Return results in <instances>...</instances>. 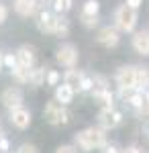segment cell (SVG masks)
Wrapping results in <instances>:
<instances>
[{
  "mask_svg": "<svg viewBox=\"0 0 149 153\" xmlns=\"http://www.w3.org/2000/svg\"><path fill=\"white\" fill-rule=\"evenodd\" d=\"M76 141H78V145H80L84 151H90V149H94V147H102L104 145V131L90 127V129L78 133Z\"/></svg>",
  "mask_w": 149,
  "mask_h": 153,
  "instance_id": "6da1fadb",
  "label": "cell"
},
{
  "mask_svg": "<svg viewBox=\"0 0 149 153\" xmlns=\"http://www.w3.org/2000/svg\"><path fill=\"white\" fill-rule=\"evenodd\" d=\"M43 117L49 125H68L69 120V112L66 110V104H61L59 100H53L45 106Z\"/></svg>",
  "mask_w": 149,
  "mask_h": 153,
  "instance_id": "7a4b0ae2",
  "label": "cell"
},
{
  "mask_svg": "<svg viewBox=\"0 0 149 153\" xmlns=\"http://www.w3.org/2000/svg\"><path fill=\"white\" fill-rule=\"evenodd\" d=\"M135 10H137V8H133V6H129V4L118 6L115 19H116V27H118L121 31L131 33V31L135 29V23H137V12Z\"/></svg>",
  "mask_w": 149,
  "mask_h": 153,
  "instance_id": "3957f363",
  "label": "cell"
},
{
  "mask_svg": "<svg viewBox=\"0 0 149 153\" xmlns=\"http://www.w3.org/2000/svg\"><path fill=\"white\" fill-rule=\"evenodd\" d=\"M116 84L121 88H137V68L125 65L116 71Z\"/></svg>",
  "mask_w": 149,
  "mask_h": 153,
  "instance_id": "277c9868",
  "label": "cell"
},
{
  "mask_svg": "<svg viewBox=\"0 0 149 153\" xmlns=\"http://www.w3.org/2000/svg\"><path fill=\"white\" fill-rule=\"evenodd\" d=\"M57 61L61 65H66V68H74L76 65V61H78V49L74 47V45H61L57 49Z\"/></svg>",
  "mask_w": 149,
  "mask_h": 153,
  "instance_id": "5b68a950",
  "label": "cell"
},
{
  "mask_svg": "<svg viewBox=\"0 0 149 153\" xmlns=\"http://www.w3.org/2000/svg\"><path fill=\"white\" fill-rule=\"evenodd\" d=\"M98 120H100V127L102 129H115L116 125L121 123V112L115 110L112 106L110 108H102L100 114H98Z\"/></svg>",
  "mask_w": 149,
  "mask_h": 153,
  "instance_id": "8992f818",
  "label": "cell"
},
{
  "mask_svg": "<svg viewBox=\"0 0 149 153\" xmlns=\"http://www.w3.org/2000/svg\"><path fill=\"white\" fill-rule=\"evenodd\" d=\"M10 120L16 129H27L31 125V112L23 106H16V108L10 110Z\"/></svg>",
  "mask_w": 149,
  "mask_h": 153,
  "instance_id": "52a82bcc",
  "label": "cell"
},
{
  "mask_svg": "<svg viewBox=\"0 0 149 153\" xmlns=\"http://www.w3.org/2000/svg\"><path fill=\"white\" fill-rule=\"evenodd\" d=\"M98 8H100V4H98L96 0H88V2L84 4V8H82V21H84L86 27H94V25H96Z\"/></svg>",
  "mask_w": 149,
  "mask_h": 153,
  "instance_id": "ba28073f",
  "label": "cell"
},
{
  "mask_svg": "<svg viewBox=\"0 0 149 153\" xmlns=\"http://www.w3.org/2000/svg\"><path fill=\"white\" fill-rule=\"evenodd\" d=\"M98 43L100 45H104V47H116L118 45V33H116V29H112V27H104V29H100L98 31Z\"/></svg>",
  "mask_w": 149,
  "mask_h": 153,
  "instance_id": "9c48e42d",
  "label": "cell"
},
{
  "mask_svg": "<svg viewBox=\"0 0 149 153\" xmlns=\"http://www.w3.org/2000/svg\"><path fill=\"white\" fill-rule=\"evenodd\" d=\"M2 102L6 108H16V106H21L23 102V94H21V90L19 88H6L4 92H2Z\"/></svg>",
  "mask_w": 149,
  "mask_h": 153,
  "instance_id": "30bf717a",
  "label": "cell"
},
{
  "mask_svg": "<svg viewBox=\"0 0 149 153\" xmlns=\"http://www.w3.org/2000/svg\"><path fill=\"white\" fill-rule=\"evenodd\" d=\"M37 0H14V10L21 16H33L37 10Z\"/></svg>",
  "mask_w": 149,
  "mask_h": 153,
  "instance_id": "8fae6325",
  "label": "cell"
},
{
  "mask_svg": "<svg viewBox=\"0 0 149 153\" xmlns=\"http://www.w3.org/2000/svg\"><path fill=\"white\" fill-rule=\"evenodd\" d=\"M133 47L141 55H149V31H141L133 37Z\"/></svg>",
  "mask_w": 149,
  "mask_h": 153,
  "instance_id": "7c38bea8",
  "label": "cell"
},
{
  "mask_svg": "<svg viewBox=\"0 0 149 153\" xmlns=\"http://www.w3.org/2000/svg\"><path fill=\"white\" fill-rule=\"evenodd\" d=\"M84 78H86V76H82L78 70H69L68 74H66V84H68L74 92H76V90H84Z\"/></svg>",
  "mask_w": 149,
  "mask_h": 153,
  "instance_id": "4fadbf2b",
  "label": "cell"
},
{
  "mask_svg": "<svg viewBox=\"0 0 149 153\" xmlns=\"http://www.w3.org/2000/svg\"><path fill=\"white\" fill-rule=\"evenodd\" d=\"M16 59H19V63H21V65H27V68H33V61H35L33 47H29V45H25V47H21V49H19V53H16Z\"/></svg>",
  "mask_w": 149,
  "mask_h": 153,
  "instance_id": "5bb4252c",
  "label": "cell"
},
{
  "mask_svg": "<svg viewBox=\"0 0 149 153\" xmlns=\"http://www.w3.org/2000/svg\"><path fill=\"white\" fill-rule=\"evenodd\" d=\"M72 98H74V90L69 88L68 84L63 82L61 86H57V90H55V100H59L61 104H69Z\"/></svg>",
  "mask_w": 149,
  "mask_h": 153,
  "instance_id": "9a60e30c",
  "label": "cell"
},
{
  "mask_svg": "<svg viewBox=\"0 0 149 153\" xmlns=\"http://www.w3.org/2000/svg\"><path fill=\"white\" fill-rule=\"evenodd\" d=\"M55 21H57V16H53L49 12H41L39 14V27L43 31H47V33H53L55 31Z\"/></svg>",
  "mask_w": 149,
  "mask_h": 153,
  "instance_id": "2e32d148",
  "label": "cell"
},
{
  "mask_svg": "<svg viewBox=\"0 0 149 153\" xmlns=\"http://www.w3.org/2000/svg\"><path fill=\"white\" fill-rule=\"evenodd\" d=\"M12 74H14V78H16L19 82H29V78H31V68L16 63V65L12 68Z\"/></svg>",
  "mask_w": 149,
  "mask_h": 153,
  "instance_id": "e0dca14e",
  "label": "cell"
},
{
  "mask_svg": "<svg viewBox=\"0 0 149 153\" xmlns=\"http://www.w3.org/2000/svg\"><path fill=\"white\" fill-rule=\"evenodd\" d=\"M94 96H96V100H98V102H100L104 108H110V106H112V94H110L106 88H102V90H96V92H94Z\"/></svg>",
  "mask_w": 149,
  "mask_h": 153,
  "instance_id": "ac0fdd59",
  "label": "cell"
},
{
  "mask_svg": "<svg viewBox=\"0 0 149 153\" xmlns=\"http://www.w3.org/2000/svg\"><path fill=\"white\" fill-rule=\"evenodd\" d=\"M145 86H149V71L137 68V90L145 88Z\"/></svg>",
  "mask_w": 149,
  "mask_h": 153,
  "instance_id": "d6986e66",
  "label": "cell"
},
{
  "mask_svg": "<svg viewBox=\"0 0 149 153\" xmlns=\"http://www.w3.org/2000/svg\"><path fill=\"white\" fill-rule=\"evenodd\" d=\"M69 31V25L66 19H61V16H57V21H55V31L53 33H57V35H68Z\"/></svg>",
  "mask_w": 149,
  "mask_h": 153,
  "instance_id": "ffe728a7",
  "label": "cell"
},
{
  "mask_svg": "<svg viewBox=\"0 0 149 153\" xmlns=\"http://www.w3.org/2000/svg\"><path fill=\"white\" fill-rule=\"evenodd\" d=\"M45 80V71L43 70H31V78H29V82L35 84V86H41Z\"/></svg>",
  "mask_w": 149,
  "mask_h": 153,
  "instance_id": "44dd1931",
  "label": "cell"
},
{
  "mask_svg": "<svg viewBox=\"0 0 149 153\" xmlns=\"http://www.w3.org/2000/svg\"><path fill=\"white\" fill-rule=\"evenodd\" d=\"M72 8V0H53V10L55 12H68Z\"/></svg>",
  "mask_w": 149,
  "mask_h": 153,
  "instance_id": "7402d4cb",
  "label": "cell"
},
{
  "mask_svg": "<svg viewBox=\"0 0 149 153\" xmlns=\"http://www.w3.org/2000/svg\"><path fill=\"white\" fill-rule=\"evenodd\" d=\"M57 82H59V74L57 71H49V74H47V84H49V86H55Z\"/></svg>",
  "mask_w": 149,
  "mask_h": 153,
  "instance_id": "603a6c76",
  "label": "cell"
},
{
  "mask_svg": "<svg viewBox=\"0 0 149 153\" xmlns=\"http://www.w3.org/2000/svg\"><path fill=\"white\" fill-rule=\"evenodd\" d=\"M4 63H6V65L12 70V68L19 63V59H16V55H6V57H4Z\"/></svg>",
  "mask_w": 149,
  "mask_h": 153,
  "instance_id": "cb8c5ba5",
  "label": "cell"
},
{
  "mask_svg": "<svg viewBox=\"0 0 149 153\" xmlns=\"http://www.w3.org/2000/svg\"><path fill=\"white\" fill-rule=\"evenodd\" d=\"M16 153H37V149H35L33 145H23V147H21Z\"/></svg>",
  "mask_w": 149,
  "mask_h": 153,
  "instance_id": "d4e9b609",
  "label": "cell"
},
{
  "mask_svg": "<svg viewBox=\"0 0 149 153\" xmlns=\"http://www.w3.org/2000/svg\"><path fill=\"white\" fill-rule=\"evenodd\" d=\"M6 14H8V10H6V6H4V4L0 2V25H2L4 21H6Z\"/></svg>",
  "mask_w": 149,
  "mask_h": 153,
  "instance_id": "484cf974",
  "label": "cell"
},
{
  "mask_svg": "<svg viewBox=\"0 0 149 153\" xmlns=\"http://www.w3.org/2000/svg\"><path fill=\"white\" fill-rule=\"evenodd\" d=\"M55 153H76V149H74L72 145H63V147H59Z\"/></svg>",
  "mask_w": 149,
  "mask_h": 153,
  "instance_id": "4316f807",
  "label": "cell"
},
{
  "mask_svg": "<svg viewBox=\"0 0 149 153\" xmlns=\"http://www.w3.org/2000/svg\"><path fill=\"white\" fill-rule=\"evenodd\" d=\"M0 151H8V139L0 137Z\"/></svg>",
  "mask_w": 149,
  "mask_h": 153,
  "instance_id": "83f0119b",
  "label": "cell"
},
{
  "mask_svg": "<svg viewBox=\"0 0 149 153\" xmlns=\"http://www.w3.org/2000/svg\"><path fill=\"white\" fill-rule=\"evenodd\" d=\"M104 153H118V149H116V145H106Z\"/></svg>",
  "mask_w": 149,
  "mask_h": 153,
  "instance_id": "f1b7e54d",
  "label": "cell"
},
{
  "mask_svg": "<svg viewBox=\"0 0 149 153\" xmlns=\"http://www.w3.org/2000/svg\"><path fill=\"white\" fill-rule=\"evenodd\" d=\"M118 153H141L137 149V147H127V149H123V151H118Z\"/></svg>",
  "mask_w": 149,
  "mask_h": 153,
  "instance_id": "f546056e",
  "label": "cell"
},
{
  "mask_svg": "<svg viewBox=\"0 0 149 153\" xmlns=\"http://www.w3.org/2000/svg\"><path fill=\"white\" fill-rule=\"evenodd\" d=\"M127 4H129V6H133V8H137L139 4H141V0H127Z\"/></svg>",
  "mask_w": 149,
  "mask_h": 153,
  "instance_id": "4dcf8cb0",
  "label": "cell"
},
{
  "mask_svg": "<svg viewBox=\"0 0 149 153\" xmlns=\"http://www.w3.org/2000/svg\"><path fill=\"white\" fill-rule=\"evenodd\" d=\"M37 2H45V0H37Z\"/></svg>",
  "mask_w": 149,
  "mask_h": 153,
  "instance_id": "1f68e13d",
  "label": "cell"
},
{
  "mask_svg": "<svg viewBox=\"0 0 149 153\" xmlns=\"http://www.w3.org/2000/svg\"><path fill=\"white\" fill-rule=\"evenodd\" d=\"M0 65H2V57H0Z\"/></svg>",
  "mask_w": 149,
  "mask_h": 153,
  "instance_id": "d6a6232c",
  "label": "cell"
}]
</instances>
